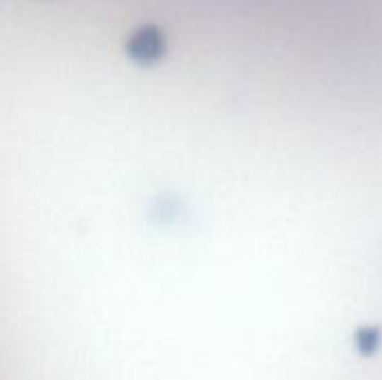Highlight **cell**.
<instances>
[{"label":"cell","instance_id":"cell-1","mask_svg":"<svg viewBox=\"0 0 382 380\" xmlns=\"http://www.w3.org/2000/svg\"><path fill=\"white\" fill-rule=\"evenodd\" d=\"M353 342H356V349L362 356H374L378 354V349L382 345V331L374 325L360 327L356 335H353Z\"/></svg>","mask_w":382,"mask_h":380}]
</instances>
